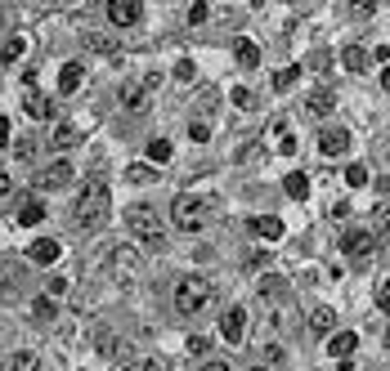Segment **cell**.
Wrapping results in <instances>:
<instances>
[{
	"instance_id": "cell-22",
	"label": "cell",
	"mask_w": 390,
	"mask_h": 371,
	"mask_svg": "<svg viewBox=\"0 0 390 371\" xmlns=\"http://www.w3.org/2000/svg\"><path fill=\"white\" fill-rule=\"evenodd\" d=\"M341 63H346L350 72H363V67H368V49H359V45H350V49H346V54H341Z\"/></svg>"
},
{
	"instance_id": "cell-28",
	"label": "cell",
	"mask_w": 390,
	"mask_h": 371,
	"mask_svg": "<svg viewBox=\"0 0 390 371\" xmlns=\"http://www.w3.org/2000/svg\"><path fill=\"white\" fill-rule=\"evenodd\" d=\"M117 371H162V367H157V358H130V363L117 367Z\"/></svg>"
},
{
	"instance_id": "cell-34",
	"label": "cell",
	"mask_w": 390,
	"mask_h": 371,
	"mask_svg": "<svg viewBox=\"0 0 390 371\" xmlns=\"http://www.w3.org/2000/svg\"><path fill=\"white\" fill-rule=\"evenodd\" d=\"M193 22H206V5H202V0H193V5H189V27H193Z\"/></svg>"
},
{
	"instance_id": "cell-7",
	"label": "cell",
	"mask_w": 390,
	"mask_h": 371,
	"mask_svg": "<svg viewBox=\"0 0 390 371\" xmlns=\"http://www.w3.org/2000/svg\"><path fill=\"white\" fill-rule=\"evenodd\" d=\"M242 331H247V308H242V304L225 308V313H220V336H225L229 344H238V340H242Z\"/></svg>"
},
{
	"instance_id": "cell-38",
	"label": "cell",
	"mask_w": 390,
	"mask_h": 371,
	"mask_svg": "<svg viewBox=\"0 0 390 371\" xmlns=\"http://www.w3.org/2000/svg\"><path fill=\"white\" fill-rule=\"evenodd\" d=\"M278 152H283V157H291V152H296V139H291L287 130H283V139H278Z\"/></svg>"
},
{
	"instance_id": "cell-1",
	"label": "cell",
	"mask_w": 390,
	"mask_h": 371,
	"mask_svg": "<svg viewBox=\"0 0 390 371\" xmlns=\"http://www.w3.org/2000/svg\"><path fill=\"white\" fill-rule=\"evenodd\" d=\"M108 206H113V193H108L103 179H90L85 193L77 197V228H99L108 219Z\"/></svg>"
},
{
	"instance_id": "cell-41",
	"label": "cell",
	"mask_w": 390,
	"mask_h": 371,
	"mask_svg": "<svg viewBox=\"0 0 390 371\" xmlns=\"http://www.w3.org/2000/svg\"><path fill=\"white\" fill-rule=\"evenodd\" d=\"M0 143H9V121L0 117Z\"/></svg>"
},
{
	"instance_id": "cell-6",
	"label": "cell",
	"mask_w": 390,
	"mask_h": 371,
	"mask_svg": "<svg viewBox=\"0 0 390 371\" xmlns=\"http://www.w3.org/2000/svg\"><path fill=\"white\" fill-rule=\"evenodd\" d=\"M108 18H113L117 27H135L144 18V5L139 0H108Z\"/></svg>"
},
{
	"instance_id": "cell-27",
	"label": "cell",
	"mask_w": 390,
	"mask_h": 371,
	"mask_svg": "<svg viewBox=\"0 0 390 371\" xmlns=\"http://www.w3.org/2000/svg\"><path fill=\"white\" fill-rule=\"evenodd\" d=\"M14 371H41V358L23 349V353H14Z\"/></svg>"
},
{
	"instance_id": "cell-9",
	"label": "cell",
	"mask_w": 390,
	"mask_h": 371,
	"mask_svg": "<svg viewBox=\"0 0 390 371\" xmlns=\"http://www.w3.org/2000/svg\"><path fill=\"white\" fill-rule=\"evenodd\" d=\"M63 183H72V166L68 162H54V166H45L41 175H36V188H63Z\"/></svg>"
},
{
	"instance_id": "cell-19",
	"label": "cell",
	"mask_w": 390,
	"mask_h": 371,
	"mask_svg": "<svg viewBox=\"0 0 390 371\" xmlns=\"http://www.w3.org/2000/svg\"><path fill=\"white\" fill-rule=\"evenodd\" d=\"M256 233H260V237H270V242H278V237H283V219L260 215V219H256Z\"/></svg>"
},
{
	"instance_id": "cell-17",
	"label": "cell",
	"mask_w": 390,
	"mask_h": 371,
	"mask_svg": "<svg viewBox=\"0 0 390 371\" xmlns=\"http://www.w3.org/2000/svg\"><path fill=\"white\" fill-rule=\"evenodd\" d=\"M41 219H45V206L36 202V197H27V202L18 206V224H27V228H32V224H41Z\"/></svg>"
},
{
	"instance_id": "cell-12",
	"label": "cell",
	"mask_w": 390,
	"mask_h": 371,
	"mask_svg": "<svg viewBox=\"0 0 390 371\" xmlns=\"http://www.w3.org/2000/svg\"><path fill=\"white\" fill-rule=\"evenodd\" d=\"M341 251H346L350 259H363V255L372 251V233H350V237L341 242Z\"/></svg>"
},
{
	"instance_id": "cell-30",
	"label": "cell",
	"mask_w": 390,
	"mask_h": 371,
	"mask_svg": "<svg viewBox=\"0 0 390 371\" xmlns=\"http://www.w3.org/2000/svg\"><path fill=\"white\" fill-rule=\"evenodd\" d=\"M346 183H350V188H363V183H368V170H363V166H350V170H346Z\"/></svg>"
},
{
	"instance_id": "cell-18",
	"label": "cell",
	"mask_w": 390,
	"mask_h": 371,
	"mask_svg": "<svg viewBox=\"0 0 390 371\" xmlns=\"http://www.w3.org/2000/svg\"><path fill=\"white\" fill-rule=\"evenodd\" d=\"M32 318H36V323H54V318H58V304H54V295H41V300L32 304Z\"/></svg>"
},
{
	"instance_id": "cell-40",
	"label": "cell",
	"mask_w": 390,
	"mask_h": 371,
	"mask_svg": "<svg viewBox=\"0 0 390 371\" xmlns=\"http://www.w3.org/2000/svg\"><path fill=\"white\" fill-rule=\"evenodd\" d=\"M377 5H382V0H355V14H372Z\"/></svg>"
},
{
	"instance_id": "cell-45",
	"label": "cell",
	"mask_w": 390,
	"mask_h": 371,
	"mask_svg": "<svg viewBox=\"0 0 390 371\" xmlns=\"http://www.w3.org/2000/svg\"><path fill=\"white\" fill-rule=\"evenodd\" d=\"M251 371H265V367H251Z\"/></svg>"
},
{
	"instance_id": "cell-8",
	"label": "cell",
	"mask_w": 390,
	"mask_h": 371,
	"mask_svg": "<svg viewBox=\"0 0 390 371\" xmlns=\"http://www.w3.org/2000/svg\"><path fill=\"white\" fill-rule=\"evenodd\" d=\"M157 90V77H149L144 85H126V90H121V103L130 108V112H144V108H149V94Z\"/></svg>"
},
{
	"instance_id": "cell-26",
	"label": "cell",
	"mask_w": 390,
	"mask_h": 371,
	"mask_svg": "<svg viewBox=\"0 0 390 371\" xmlns=\"http://www.w3.org/2000/svg\"><path fill=\"white\" fill-rule=\"evenodd\" d=\"M77 139H81V134L72 130V126H63V130L54 134V148H58V152H68V148H77Z\"/></svg>"
},
{
	"instance_id": "cell-46",
	"label": "cell",
	"mask_w": 390,
	"mask_h": 371,
	"mask_svg": "<svg viewBox=\"0 0 390 371\" xmlns=\"http://www.w3.org/2000/svg\"><path fill=\"white\" fill-rule=\"evenodd\" d=\"M0 22H5V14H0Z\"/></svg>"
},
{
	"instance_id": "cell-11",
	"label": "cell",
	"mask_w": 390,
	"mask_h": 371,
	"mask_svg": "<svg viewBox=\"0 0 390 371\" xmlns=\"http://www.w3.org/2000/svg\"><path fill=\"white\" fill-rule=\"evenodd\" d=\"M81 77H85L81 63H63V72H58V94H77L81 90Z\"/></svg>"
},
{
	"instance_id": "cell-25",
	"label": "cell",
	"mask_w": 390,
	"mask_h": 371,
	"mask_svg": "<svg viewBox=\"0 0 390 371\" xmlns=\"http://www.w3.org/2000/svg\"><path fill=\"white\" fill-rule=\"evenodd\" d=\"M85 41H90V49H99V54L117 58V41H108V36H99V32H90V36H85Z\"/></svg>"
},
{
	"instance_id": "cell-20",
	"label": "cell",
	"mask_w": 390,
	"mask_h": 371,
	"mask_svg": "<svg viewBox=\"0 0 390 371\" xmlns=\"http://www.w3.org/2000/svg\"><path fill=\"white\" fill-rule=\"evenodd\" d=\"M234 54H238V63H242V67H256V63H260V49H256V41H238V45H234Z\"/></svg>"
},
{
	"instance_id": "cell-32",
	"label": "cell",
	"mask_w": 390,
	"mask_h": 371,
	"mask_svg": "<svg viewBox=\"0 0 390 371\" xmlns=\"http://www.w3.org/2000/svg\"><path fill=\"white\" fill-rule=\"evenodd\" d=\"M126 179H130V183H153V170H149V166H130Z\"/></svg>"
},
{
	"instance_id": "cell-36",
	"label": "cell",
	"mask_w": 390,
	"mask_h": 371,
	"mask_svg": "<svg viewBox=\"0 0 390 371\" xmlns=\"http://www.w3.org/2000/svg\"><path fill=\"white\" fill-rule=\"evenodd\" d=\"M193 72H198V67H193L189 58H180V63H175V77H180V81H193Z\"/></svg>"
},
{
	"instance_id": "cell-35",
	"label": "cell",
	"mask_w": 390,
	"mask_h": 371,
	"mask_svg": "<svg viewBox=\"0 0 390 371\" xmlns=\"http://www.w3.org/2000/svg\"><path fill=\"white\" fill-rule=\"evenodd\" d=\"M36 157V139H18V162H32Z\"/></svg>"
},
{
	"instance_id": "cell-33",
	"label": "cell",
	"mask_w": 390,
	"mask_h": 371,
	"mask_svg": "<svg viewBox=\"0 0 390 371\" xmlns=\"http://www.w3.org/2000/svg\"><path fill=\"white\" fill-rule=\"evenodd\" d=\"M283 287H287L283 278H265V282H260V295H278V291H283Z\"/></svg>"
},
{
	"instance_id": "cell-43",
	"label": "cell",
	"mask_w": 390,
	"mask_h": 371,
	"mask_svg": "<svg viewBox=\"0 0 390 371\" xmlns=\"http://www.w3.org/2000/svg\"><path fill=\"white\" fill-rule=\"evenodd\" d=\"M336 371H355V363H350V358H341V363H336Z\"/></svg>"
},
{
	"instance_id": "cell-13",
	"label": "cell",
	"mask_w": 390,
	"mask_h": 371,
	"mask_svg": "<svg viewBox=\"0 0 390 371\" xmlns=\"http://www.w3.org/2000/svg\"><path fill=\"white\" fill-rule=\"evenodd\" d=\"M23 103H27V117H36V121L50 117V98L36 90V85H27V98H23Z\"/></svg>"
},
{
	"instance_id": "cell-29",
	"label": "cell",
	"mask_w": 390,
	"mask_h": 371,
	"mask_svg": "<svg viewBox=\"0 0 390 371\" xmlns=\"http://www.w3.org/2000/svg\"><path fill=\"white\" fill-rule=\"evenodd\" d=\"M296 72H301V67H283V72L274 77V90H291V85H296Z\"/></svg>"
},
{
	"instance_id": "cell-31",
	"label": "cell",
	"mask_w": 390,
	"mask_h": 371,
	"mask_svg": "<svg viewBox=\"0 0 390 371\" xmlns=\"http://www.w3.org/2000/svg\"><path fill=\"white\" fill-rule=\"evenodd\" d=\"M206 134H211L206 121H189V139H193V143H206Z\"/></svg>"
},
{
	"instance_id": "cell-16",
	"label": "cell",
	"mask_w": 390,
	"mask_h": 371,
	"mask_svg": "<svg viewBox=\"0 0 390 371\" xmlns=\"http://www.w3.org/2000/svg\"><path fill=\"white\" fill-rule=\"evenodd\" d=\"M287 197H296V202H306V197H310V175H306V170H291V175H287Z\"/></svg>"
},
{
	"instance_id": "cell-3",
	"label": "cell",
	"mask_w": 390,
	"mask_h": 371,
	"mask_svg": "<svg viewBox=\"0 0 390 371\" xmlns=\"http://www.w3.org/2000/svg\"><path fill=\"white\" fill-rule=\"evenodd\" d=\"M126 228L135 233L139 242H149V246H162V237H166V233H162V219H157L153 206H130V210H126Z\"/></svg>"
},
{
	"instance_id": "cell-42",
	"label": "cell",
	"mask_w": 390,
	"mask_h": 371,
	"mask_svg": "<svg viewBox=\"0 0 390 371\" xmlns=\"http://www.w3.org/2000/svg\"><path fill=\"white\" fill-rule=\"evenodd\" d=\"M9 193V175H5V170H0V197H5Z\"/></svg>"
},
{
	"instance_id": "cell-39",
	"label": "cell",
	"mask_w": 390,
	"mask_h": 371,
	"mask_svg": "<svg viewBox=\"0 0 390 371\" xmlns=\"http://www.w3.org/2000/svg\"><path fill=\"white\" fill-rule=\"evenodd\" d=\"M68 291V278H50V291H45V295H63Z\"/></svg>"
},
{
	"instance_id": "cell-10",
	"label": "cell",
	"mask_w": 390,
	"mask_h": 371,
	"mask_svg": "<svg viewBox=\"0 0 390 371\" xmlns=\"http://www.w3.org/2000/svg\"><path fill=\"white\" fill-rule=\"evenodd\" d=\"M27 255L36 259V264H54V259H58V255H63V246H58L54 237H36V242L27 246Z\"/></svg>"
},
{
	"instance_id": "cell-14",
	"label": "cell",
	"mask_w": 390,
	"mask_h": 371,
	"mask_svg": "<svg viewBox=\"0 0 390 371\" xmlns=\"http://www.w3.org/2000/svg\"><path fill=\"white\" fill-rule=\"evenodd\" d=\"M336 327V313H332V308H310V331H314V336H327V331H332Z\"/></svg>"
},
{
	"instance_id": "cell-5",
	"label": "cell",
	"mask_w": 390,
	"mask_h": 371,
	"mask_svg": "<svg viewBox=\"0 0 390 371\" xmlns=\"http://www.w3.org/2000/svg\"><path fill=\"white\" fill-rule=\"evenodd\" d=\"M319 152H323V157L350 152V130H346V126H323V130H319Z\"/></svg>"
},
{
	"instance_id": "cell-4",
	"label": "cell",
	"mask_w": 390,
	"mask_h": 371,
	"mask_svg": "<svg viewBox=\"0 0 390 371\" xmlns=\"http://www.w3.org/2000/svg\"><path fill=\"white\" fill-rule=\"evenodd\" d=\"M202 210H206L202 197L180 193V197H175V206H170V219H175V228H180V233H198V228H202Z\"/></svg>"
},
{
	"instance_id": "cell-44",
	"label": "cell",
	"mask_w": 390,
	"mask_h": 371,
	"mask_svg": "<svg viewBox=\"0 0 390 371\" xmlns=\"http://www.w3.org/2000/svg\"><path fill=\"white\" fill-rule=\"evenodd\" d=\"M202 371H229V367H225V363H206Z\"/></svg>"
},
{
	"instance_id": "cell-2",
	"label": "cell",
	"mask_w": 390,
	"mask_h": 371,
	"mask_svg": "<svg viewBox=\"0 0 390 371\" xmlns=\"http://www.w3.org/2000/svg\"><path fill=\"white\" fill-rule=\"evenodd\" d=\"M211 304H215V287H211L206 278H184V282L175 287V308H180L184 318H202Z\"/></svg>"
},
{
	"instance_id": "cell-24",
	"label": "cell",
	"mask_w": 390,
	"mask_h": 371,
	"mask_svg": "<svg viewBox=\"0 0 390 371\" xmlns=\"http://www.w3.org/2000/svg\"><path fill=\"white\" fill-rule=\"evenodd\" d=\"M149 162L153 166H166L170 162V143L166 139H149Z\"/></svg>"
},
{
	"instance_id": "cell-37",
	"label": "cell",
	"mask_w": 390,
	"mask_h": 371,
	"mask_svg": "<svg viewBox=\"0 0 390 371\" xmlns=\"http://www.w3.org/2000/svg\"><path fill=\"white\" fill-rule=\"evenodd\" d=\"M206 349H211V340H206V336H189V353H206Z\"/></svg>"
},
{
	"instance_id": "cell-15",
	"label": "cell",
	"mask_w": 390,
	"mask_h": 371,
	"mask_svg": "<svg viewBox=\"0 0 390 371\" xmlns=\"http://www.w3.org/2000/svg\"><path fill=\"white\" fill-rule=\"evenodd\" d=\"M355 349H359V336H355V331H336V336H332V358H350Z\"/></svg>"
},
{
	"instance_id": "cell-21",
	"label": "cell",
	"mask_w": 390,
	"mask_h": 371,
	"mask_svg": "<svg viewBox=\"0 0 390 371\" xmlns=\"http://www.w3.org/2000/svg\"><path fill=\"white\" fill-rule=\"evenodd\" d=\"M23 54H27V41H23V36H14V41H5V49H0V63H18Z\"/></svg>"
},
{
	"instance_id": "cell-23",
	"label": "cell",
	"mask_w": 390,
	"mask_h": 371,
	"mask_svg": "<svg viewBox=\"0 0 390 371\" xmlns=\"http://www.w3.org/2000/svg\"><path fill=\"white\" fill-rule=\"evenodd\" d=\"M327 112H332V94H327V90H314V94H310V117H327Z\"/></svg>"
}]
</instances>
